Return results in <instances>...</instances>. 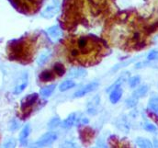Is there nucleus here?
Segmentation results:
<instances>
[{"label": "nucleus", "mask_w": 158, "mask_h": 148, "mask_svg": "<svg viewBox=\"0 0 158 148\" xmlns=\"http://www.w3.org/2000/svg\"><path fill=\"white\" fill-rule=\"evenodd\" d=\"M10 5L20 14L33 16L39 13L45 0H7Z\"/></svg>", "instance_id": "3"}, {"label": "nucleus", "mask_w": 158, "mask_h": 148, "mask_svg": "<svg viewBox=\"0 0 158 148\" xmlns=\"http://www.w3.org/2000/svg\"><path fill=\"white\" fill-rule=\"evenodd\" d=\"M98 82H92L89 83L85 86H84L83 87H81L78 89L75 94H74V98L77 99V98H82L84 96H85L88 93H91L92 91H94L95 89H97L98 87Z\"/></svg>", "instance_id": "6"}, {"label": "nucleus", "mask_w": 158, "mask_h": 148, "mask_svg": "<svg viewBox=\"0 0 158 148\" xmlns=\"http://www.w3.org/2000/svg\"><path fill=\"white\" fill-rule=\"evenodd\" d=\"M39 39L38 32H33L8 41L6 45L7 58L21 65L32 63L39 48Z\"/></svg>", "instance_id": "2"}, {"label": "nucleus", "mask_w": 158, "mask_h": 148, "mask_svg": "<svg viewBox=\"0 0 158 148\" xmlns=\"http://www.w3.org/2000/svg\"><path fill=\"white\" fill-rule=\"evenodd\" d=\"M148 61H156L158 60V51H151L147 55Z\"/></svg>", "instance_id": "26"}, {"label": "nucleus", "mask_w": 158, "mask_h": 148, "mask_svg": "<svg viewBox=\"0 0 158 148\" xmlns=\"http://www.w3.org/2000/svg\"><path fill=\"white\" fill-rule=\"evenodd\" d=\"M148 89H149V88H148L147 86H142V87H140L139 88H137V89L133 92L132 96L135 97V98H137V99L143 98V97H144V96L147 94Z\"/></svg>", "instance_id": "18"}, {"label": "nucleus", "mask_w": 158, "mask_h": 148, "mask_svg": "<svg viewBox=\"0 0 158 148\" xmlns=\"http://www.w3.org/2000/svg\"><path fill=\"white\" fill-rule=\"evenodd\" d=\"M16 146V141L12 138H10L7 142H6L4 144V146L5 147H14Z\"/></svg>", "instance_id": "29"}, {"label": "nucleus", "mask_w": 158, "mask_h": 148, "mask_svg": "<svg viewBox=\"0 0 158 148\" xmlns=\"http://www.w3.org/2000/svg\"><path fill=\"white\" fill-rule=\"evenodd\" d=\"M48 33H49V35H50L51 37L53 38V39H57V38L61 37L62 34H63V33H62V30H61L60 27L57 26V25L49 28V29H48Z\"/></svg>", "instance_id": "14"}, {"label": "nucleus", "mask_w": 158, "mask_h": 148, "mask_svg": "<svg viewBox=\"0 0 158 148\" xmlns=\"http://www.w3.org/2000/svg\"><path fill=\"white\" fill-rule=\"evenodd\" d=\"M81 140L84 144H89L94 136V131L90 128H83L79 132Z\"/></svg>", "instance_id": "7"}, {"label": "nucleus", "mask_w": 158, "mask_h": 148, "mask_svg": "<svg viewBox=\"0 0 158 148\" xmlns=\"http://www.w3.org/2000/svg\"><path fill=\"white\" fill-rule=\"evenodd\" d=\"M86 72L85 69L80 68V67H77V68H72L69 73H68V76L72 77V78H78V77H83L84 75H85Z\"/></svg>", "instance_id": "12"}, {"label": "nucleus", "mask_w": 158, "mask_h": 148, "mask_svg": "<svg viewBox=\"0 0 158 148\" xmlns=\"http://www.w3.org/2000/svg\"><path fill=\"white\" fill-rule=\"evenodd\" d=\"M40 102L39 95L37 93H32L26 96L20 102L19 111L18 112L19 118L22 121L27 120L36 109L38 108Z\"/></svg>", "instance_id": "4"}, {"label": "nucleus", "mask_w": 158, "mask_h": 148, "mask_svg": "<svg viewBox=\"0 0 158 148\" xmlns=\"http://www.w3.org/2000/svg\"><path fill=\"white\" fill-rule=\"evenodd\" d=\"M148 110L153 112L154 115L158 117V98H153L150 99L148 104Z\"/></svg>", "instance_id": "17"}, {"label": "nucleus", "mask_w": 158, "mask_h": 148, "mask_svg": "<svg viewBox=\"0 0 158 148\" xmlns=\"http://www.w3.org/2000/svg\"><path fill=\"white\" fill-rule=\"evenodd\" d=\"M52 69L55 72V74H57V76H62V75H64V73H65V67H64V66L62 65V64H60V63L55 64Z\"/></svg>", "instance_id": "21"}, {"label": "nucleus", "mask_w": 158, "mask_h": 148, "mask_svg": "<svg viewBox=\"0 0 158 148\" xmlns=\"http://www.w3.org/2000/svg\"><path fill=\"white\" fill-rule=\"evenodd\" d=\"M19 122L16 120H13L11 121V124L9 125V129L11 131H16L17 129H19Z\"/></svg>", "instance_id": "28"}, {"label": "nucleus", "mask_w": 158, "mask_h": 148, "mask_svg": "<svg viewBox=\"0 0 158 148\" xmlns=\"http://www.w3.org/2000/svg\"><path fill=\"white\" fill-rule=\"evenodd\" d=\"M121 96H122V89H121L120 86H117V87H113L112 91L110 92V102L112 104H116L121 99Z\"/></svg>", "instance_id": "8"}, {"label": "nucleus", "mask_w": 158, "mask_h": 148, "mask_svg": "<svg viewBox=\"0 0 158 148\" xmlns=\"http://www.w3.org/2000/svg\"><path fill=\"white\" fill-rule=\"evenodd\" d=\"M31 133V125L26 124L19 134V142L22 146H26L28 142V137Z\"/></svg>", "instance_id": "10"}, {"label": "nucleus", "mask_w": 158, "mask_h": 148, "mask_svg": "<svg viewBox=\"0 0 158 148\" xmlns=\"http://www.w3.org/2000/svg\"><path fill=\"white\" fill-rule=\"evenodd\" d=\"M57 77V74L52 70H44L39 75V79L41 82H49L54 80Z\"/></svg>", "instance_id": "9"}, {"label": "nucleus", "mask_w": 158, "mask_h": 148, "mask_svg": "<svg viewBox=\"0 0 158 148\" xmlns=\"http://www.w3.org/2000/svg\"><path fill=\"white\" fill-rule=\"evenodd\" d=\"M137 103H138V99L133 96L126 100V105L128 108H133L137 105Z\"/></svg>", "instance_id": "24"}, {"label": "nucleus", "mask_w": 158, "mask_h": 148, "mask_svg": "<svg viewBox=\"0 0 158 148\" xmlns=\"http://www.w3.org/2000/svg\"><path fill=\"white\" fill-rule=\"evenodd\" d=\"M62 43L68 62L80 66H95L109 53L107 43L95 35L70 36Z\"/></svg>", "instance_id": "1"}, {"label": "nucleus", "mask_w": 158, "mask_h": 148, "mask_svg": "<svg viewBox=\"0 0 158 148\" xmlns=\"http://www.w3.org/2000/svg\"><path fill=\"white\" fill-rule=\"evenodd\" d=\"M55 87H56V85H55V84H52V85L44 87H42V88L40 89V94L42 97L47 98V97H49V96H51V95L52 94V92L54 91Z\"/></svg>", "instance_id": "16"}, {"label": "nucleus", "mask_w": 158, "mask_h": 148, "mask_svg": "<svg viewBox=\"0 0 158 148\" xmlns=\"http://www.w3.org/2000/svg\"><path fill=\"white\" fill-rule=\"evenodd\" d=\"M136 144L138 146L143 148H149V147H153V144L148 140V139H145V138H137L136 139Z\"/></svg>", "instance_id": "19"}, {"label": "nucleus", "mask_w": 158, "mask_h": 148, "mask_svg": "<svg viewBox=\"0 0 158 148\" xmlns=\"http://www.w3.org/2000/svg\"><path fill=\"white\" fill-rule=\"evenodd\" d=\"M89 3H91L93 6H95L96 7H104L106 4L109 3L110 0H87Z\"/></svg>", "instance_id": "23"}, {"label": "nucleus", "mask_w": 158, "mask_h": 148, "mask_svg": "<svg viewBox=\"0 0 158 148\" xmlns=\"http://www.w3.org/2000/svg\"><path fill=\"white\" fill-rule=\"evenodd\" d=\"M50 56H51V53H50V52L42 53L39 56V58L37 59V64H38V66H41L45 65V64L48 62Z\"/></svg>", "instance_id": "20"}, {"label": "nucleus", "mask_w": 158, "mask_h": 148, "mask_svg": "<svg viewBox=\"0 0 158 148\" xmlns=\"http://www.w3.org/2000/svg\"><path fill=\"white\" fill-rule=\"evenodd\" d=\"M143 128L147 131V132H156V127L154 125V124H152V123H145L144 125H143Z\"/></svg>", "instance_id": "27"}, {"label": "nucleus", "mask_w": 158, "mask_h": 148, "mask_svg": "<svg viewBox=\"0 0 158 148\" xmlns=\"http://www.w3.org/2000/svg\"><path fill=\"white\" fill-rule=\"evenodd\" d=\"M77 113H72L70 114L61 124H62V127L63 128H70L72 127L76 122H77Z\"/></svg>", "instance_id": "11"}, {"label": "nucleus", "mask_w": 158, "mask_h": 148, "mask_svg": "<svg viewBox=\"0 0 158 148\" xmlns=\"http://www.w3.org/2000/svg\"><path fill=\"white\" fill-rule=\"evenodd\" d=\"M75 86H76L75 81H74V80H70V79H68V80H65V81H64L63 83H61V85L59 86V90H60V91H62V92H64V91H67V90H69V89L73 88Z\"/></svg>", "instance_id": "15"}, {"label": "nucleus", "mask_w": 158, "mask_h": 148, "mask_svg": "<svg viewBox=\"0 0 158 148\" xmlns=\"http://www.w3.org/2000/svg\"><path fill=\"white\" fill-rule=\"evenodd\" d=\"M140 76L139 75H134V76H131L129 78V85L131 88H134L136 87L139 84H140Z\"/></svg>", "instance_id": "22"}, {"label": "nucleus", "mask_w": 158, "mask_h": 148, "mask_svg": "<svg viewBox=\"0 0 158 148\" xmlns=\"http://www.w3.org/2000/svg\"><path fill=\"white\" fill-rule=\"evenodd\" d=\"M27 85H28V76H27V74H25V75L23 76V78H22V81L15 87L14 94H15V95L20 94V93L26 88Z\"/></svg>", "instance_id": "13"}, {"label": "nucleus", "mask_w": 158, "mask_h": 148, "mask_svg": "<svg viewBox=\"0 0 158 148\" xmlns=\"http://www.w3.org/2000/svg\"><path fill=\"white\" fill-rule=\"evenodd\" d=\"M59 124H61V121H60V119L59 118H53L50 122H49V125H48V127L49 128H51V129H53V128H56Z\"/></svg>", "instance_id": "25"}, {"label": "nucleus", "mask_w": 158, "mask_h": 148, "mask_svg": "<svg viewBox=\"0 0 158 148\" xmlns=\"http://www.w3.org/2000/svg\"><path fill=\"white\" fill-rule=\"evenodd\" d=\"M57 134L53 132H49L47 133H45L43 136H41L39 140L36 142V146H40V147H42V146H51L52 145L56 139H57Z\"/></svg>", "instance_id": "5"}]
</instances>
